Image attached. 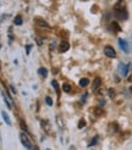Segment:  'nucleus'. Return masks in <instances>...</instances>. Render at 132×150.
Masks as SVG:
<instances>
[{
  "label": "nucleus",
  "instance_id": "1",
  "mask_svg": "<svg viewBox=\"0 0 132 150\" xmlns=\"http://www.w3.org/2000/svg\"><path fill=\"white\" fill-rule=\"evenodd\" d=\"M20 140H21L22 145H23L25 148H27V149H35V146L32 144L31 139L28 138V136H27L25 132H21L20 133Z\"/></svg>",
  "mask_w": 132,
  "mask_h": 150
},
{
  "label": "nucleus",
  "instance_id": "2",
  "mask_svg": "<svg viewBox=\"0 0 132 150\" xmlns=\"http://www.w3.org/2000/svg\"><path fill=\"white\" fill-rule=\"evenodd\" d=\"M114 11H115V15H116L117 18H120L122 21L127 20L128 15H127V11H126V7H125V9H120V10H114Z\"/></svg>",
  "mask_w": 132,
  "mask_h": 150
},
{
  "label": "nucleus",
  "instance_id": "3",
  "mask_svg": "<svg viewBox=\"0 0 132 150\" xmlns=\"http://www.w3.org/2000/svg\"><path fill=\"white\" fill-rule=\"evenodd\" d=\"M104 54H105L108 57H110V59H115V57H116V51H115V49H114L113 47H110V45H106V47L104 48Z\"/></svg>",
  "mask_w": 132,
  "mask_h": 150
},
{
  "label": "nucleus",
  "instance_id": "4",
  "mask_svg": "<svg viewBox=\"0 0 132 150\" xmlns=\"http://www.w3.org/2000/svg\"><path fill=\"white\" fill-rule=\"evenodd\" d=\"M128 70H130V66L128 65H123V64H120L119 65V71H120V73L122 74L123 77H126L127 74H128Z\"/></svg>",
  "mask_w": 132,
  "mask_h": 150
},
{
  "label": "nucleus",
  "instance_id": "5",
  "mask_svg": "<svg viewBox=\"0 0 132 150\" xmlns=\"http://www.w3.org/2000/svg\"><path fill=\"white\" fill-rule=\"evenodd\" d=\"M35 25H37V27H40V28H50L48 22L42 20V18H37L35 20Z\"/></svg>",
  "mask_w": 132,
  "mask_h": 150
},
{
  "label": "nucleus",
  "instance_id": "6",
  "mask_svg": "<svg viewBox=\"0 0 132 150\" xmlns=\"http://www.w3.org/2000/svg\"><path fill=\"white\" fill-rule=\"evenodd\" d=\"M119 42V45H120V48H121V50H123L125 52H128V44H127V42H125L123 39H119L117 40Z\"/></svg>",
  "mask_w": 132,
  "mask_h": 150
},
{
  "label": "nucleus",
  "instance_id": "7",
  "mask_svg": "<svg viewBox=\"0 0 132 150\" xmlns=\"http://www.w3.org/2000/svg\"><path fill=\"white\" fill-rule=\"evenodd\" d=\"M69 48H70V45H69L67 42H61L60 43V48H59V51L60 52H66L69 50Z\"/></svg>",
  "mask_w": 132,
  "mask_h": 150
},
{
  "label": "nucleus",
  "instance_id": "8",
  "mask_svg": "<svg viewBox=\"0 0 132 150\" xmlns=\"http://www.w3.org/2000/svg\"><path fill=\"white\" fill-rule=\"evenodd\" d=\"M101 86V79L99 78V77H97L94 81H93V86H92V88H93V91H97V89L99 88Z\"/></svg>",
  "mask_w": 132,
  "mask_h": 150
},
{
  "label": "nucleus",
  "instance_id": "9",
  "mask_svg": "<svg viewBox=\"0 0 132 150\" xmlns=\"http://www.w3.org/2000/svg\"><path fill=\"white\" fill-rule=\"evenodd\" d=\"M38 73L40 74L42 77H47L48 76V70L45 69V67H39V69H38Z\"/></svg>",
  "mask_w": 132,
  "mask_h": 150
},
{
  "label": "nucleus",
  "instance_id": "10",
  "mask_svg": "<svg viewBox=\"0 0 132 150\" xmlns=\"http://www.w3.org/2000/svg\"><path fill=\"white\" fill-rule=\"evenodd\" d=\"M88 84H89V81H88L87 78H81V79H79V87L86 88Z\"/></svg>",
  "mask_w": 132,
  "mask_h": 150
},
{
  "label": "nucleus",
  "instance_id": "11",
  "mask_svg": "<svg viewBox=\"0 0 132 150\" xmlns=\"http://www.w3.org/2000/svg\"><path fill=\"white\" fill-rule=\"evenodd\" d=\"M1 116H3V118H4V121L10 126V125H11V121H10V118H9V116H7V114H6L5 111H3V112H1Z\"/></svg>",
  "mask_w": 132,
  "mask_h": 150
},
{
  "label": "nucleus",
  "instance_id": "12",
  "mask_svg": "<svg viewBox=\"0 0 132 150\" xmlns=\"http://www.w3.org/2000/svg\"><path fill=\"white\" fill-rule=\"evenodd\" d=\"M62 91H64L65 93H70V92H71V86H70L69 83H64V84H62Z\"/></svg>",
  "mask_w": 132,
  "mask_h": 150
},
{
  "label": "nucleus",
  "instance_id": "13",
  "mask_svg": "<svg viewBox=\"0 0 132 150\" xmlns=\"http://www.w3.org/2000/svg\"><path fill=\"white\" fill-rule=\"evenodd\" d=\"M13 23H15V25H17V26H21L22 23H23V21H22L21 16H16V17H15V20H13Z\"/></svg>",
  "mask_w": 132,
  "mask_h": 150
},
{
  "label": "nucleus",
  "instance_id": "14",
  "mask_svg": "<svg viewBox=\"0 0 132 150\" xmlns=\"http://www.w3.org/2000/svg\"><path fill=\"white\" fill-rule=\"evenodd\" d=\"M111 27H113L114 31H116V32H120V31H121V28H120V26H119V23H117V22H113Z\"/></svg>",
  "mask_w": 132,
  "mask_h": 150
},
{
  "label": "nucleus",
  "instance_id": "15",
  "mask_svg": "<svg viewBox=\"0 0 132 150\" xmlns=\"http://www.w3.org/2000/svg\"><path fill=\"white\" fill-rule=\"evenodd\" d=\"M51 84H53V87H54V89H55L56 94L59 95V84H57V82L54 79V81H51Z\"/></svg>",
  "mask_w": 132,
  "mask_h": 150
},
{
  "label": "nucleus",
  "instance_id": "16",
  "mask_svg": "<svg viewBox=\"0 0 132 150\" xmlns=\"http://www.w3.org/2000/svg\"><path fill=\"white\" fill-rule=\"evenodd\" d=\"M84 126H86V120H84V118H81V120H79V122H78V128H79V129H82Z\"/></svg>",
  "mask_w": 132,
  "mask_h": 150
},
{
  "label": "nucleus",
  "instance_id": "17",
  "mask_svg": "<svg viewBox=\"0 0 132 150\" xmlns=\"http://www.w3.org/2000/svg\"><path fill=\"white\" fill-rule=\"evenodd\" d=\"M4 101H5V104H6V106H7V108H9V109H11V108H12V105H11V101H10L9 99H7V98H6V96H5V94H4Z\"/></svg>",
  "mask_w": 132,
  "mask_h": 150
},
{
  "label": "nucleus",
  "instance_id": "18",
  "mask_svg": "<svg viewBox=\"0 0 132 150\" xmlns=\"http://www.w3.org/2000/svg\"><path fill=\"white\" fill-rule=\"evenodd\" d=\"M93 111H94V114L97 115V116H100V115H103V110H101L100 108H95Z\"/></svg>",
  "mask_w": 132,
  "mask_h": 150
},
{
  "label": "nucleus",
  "instance_id": "19",
  "mask_svg": "<svg viewBox=\"0 0 132 150\" xmlns=\"http://www.w3.org/2000/svg\"><path fill=\"white\" fill-rule=\"evenodd\" d=\"M98 139H99V138H98V136H97V137H94V138L92 139V142L89 143V145H88V146H94L95 144L98 143Z\"/></svg>",
  "mask_w": 132,
  "mask_h": 150
},
{
  "label": "nucleus",
  "instance_id": "20",
  "mask_svg": "<svg viewBox=\"0 0 132 150\" xmlns=\"http://www.w3.org/2000/svg\"><path fill=\"white\" fill-rule=\"evenodd\" d=\"M108 93H109V95H110V98H115V91L113 88H110V89H108Z\"/></svg>",
  "mask_w": 132,
  "mask_h": 150
},
{
  "label": "nucleus",
  "instance_id": "21",
  "mask_svg": "<svg viewBox=\"0 0 132 150\" xmlns=\"http://www.w3.org/2000/svg\"><path fill=\"white\" fill-rule=\"evenodd\" d=\"M45 103L48 104V106H53V99H51L50 96H47L45 98Z\"/></svg>",
  "mask_w": 132,
  "mask_h": 150
},
{
  "label": "nucleus",
  "instance_id": "22",
  "mask_svg": "<svg viewBox=\"0 0 132 150\" xmlns=\"http://www.w3.org/2000/svg\"><path fill=\"white\" fill-rule=\"evenodd\" d=\"M20 126H21V128L22 129H23L25 132H27L28 129H27V126H26V123L23 122V121H22V120H21V121H20Z\"/></svg>",
  "mask_w": 132,
  "mask_h": 150
},
{
  "label": "nucleus",
  "instance_id": "23",
  "mask_svg": "<svg viewBox=\"0 0 132 150\" xmlns=\"http://www.w3.org/2000/svg\"><path fill=\"white\" fill-rule=\"evenodd\" d=\"M35 42L38 43V45H42V44H43V42H42V39L39 38V37H37V38H35Z\"/></svg>",
  "mask_w": 132,
  "mask_h": 150
},
{
  "label": "nucleus",
  "instance_id": "24",
  "mask_svg": "<svg viewBox=\"0 0 132 150\" xmlns=\"http://www.w3.org/2000/svg\"><path fill=\"white\" fill-rule=\"evenodd\" d=\"M29 51H31V45H27V47H26V54H27V55L29 54Z\"/></svg>",
  "mask_w": 132,
  "mask_h": 150
},
{
  "label": "nucleus",
  "instance_id": "25",
  "mask_svg": "<svg viewBox=\"0 0 132 150\" xmlns=\"http://www.w3.org/2000/svg\"><path fill=\"white\" fill-rule=\"evenodd\" d=\"M87 95H88V94H87V93H84V94H83V95H82V103H83V101H84V100H86V99H87Z\"/></svg>",
  "mask_w": 132,
  "mask_h": 150
},
{
  "label": "nucleus",
  "instance_id": "26",
  "mask_svg": "<svg viewBox=\"0 0 132 150\" xmlns=\"http://www.w3.org/2000/svg\"><path fill=\"white\" fill-rule=\"evenodd\" d=\"M99 104H100V108H101V106H104V104H105V101H104V100H100V103H99Z\"/></svg>",
  "mask_w": 132,
  "mask_h": 150
},
{
  "label": "nucleus",
  "instance_id": "27",
  "mask_svg": "<svg viewBox=\"0 0 132 150\" xmlns=\"http://www.w3.org/2000/svg\"><path fill=\"white\" fill-rule=\"evenodd\" d=\"M10 88H11V91H12V93H13V94H16V91H15V88H13L12 86H10Z\"/></svg>",
  "mask_w": 132,
  "mask_h": 150
},
{
  "label": "nucleus",
  "instance_id": "28",
  "mask_svg": "<svg viewBox=\"0 0 132 150\" xmlns=\"http://www.w3.org/2000/svg\"><path fill=\"white\" fill-rule=\"evenodd\" d=\"M130 92H131V93H132V86H131V87H130Z\"/></svg>",
  "mask_w": 132,
  "mask_h": 150
},
{
  "label": "nucleus",
  "instance_id": "29",
  "mask_svg": "<svg viewBox=\"0 0 132 150\" xmlns=\"http://www.w3.org/2000/svg\"><path fill=\"white\" fill-rule=\"evenodd\" d=\"M0 47H1V45H0Z\"/></svg>",
  "mask_w": 132,
  "mask_h": 150
}]
</instances>
